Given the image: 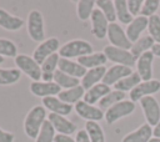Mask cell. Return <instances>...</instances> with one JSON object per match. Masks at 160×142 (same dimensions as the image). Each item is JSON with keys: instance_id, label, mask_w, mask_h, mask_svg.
<instances>
[{"instance_id": "9", "label": "cell", "mask_w": 160, "mask_h": 142, "mask_svg": "<svg viewBox=\"0 0 160 142\" xmlns=\"http://www.w3.org/2000/svg\"><path fill=\"white\" fill-rule=\"evenodd\" d=\"M60 49V42L56 37H49V39H45L42 42H40L36 49L34 50L32 52V59L41 66V64L48 59L50 57L51 55L56 54Z\"/></svg>"}, {"instance_id": "34", "label": "cell", "mask_w": 160, "mask_h": 142, "mask_svg": "<svg viewBox=\"0 0 160 142\" xmlns=\"http://www.w3.org/2000/svg\"><path fill=\"white\" fill-rule=\"evenodd\" d=\"M95 10V1L94 0H79L76 2V14L78 17L82 21L90 19L92 11Z\"/></svg>"}, {"instance_id": "39", "label": "cell", "mask_w": 160, "mask_h": 142, "mask_svg": "<svg viewBox=\"0 0 160 142\" xmlns=\"http://www.w3.org/2000/svg\"><path fill=\"white\" fill-rule=\"evenodd\" d=\"M158 9H160V0H145L140 11L141 16L150 17L156 14Z\"/></svg>"}, {"instance_id": "14", "label": "cell", "mask_w": 160, "mask_h": 142, "mask_svg": "<svg viewBox=\"0 0 160 142\" xmlns=\"http://www.w3.org/2000/svg\"><path fill=\"white\" fill-rule=\"evenodd\" d=\"M154 54L151 51H146L136 60V72L141 77L142 81L152 80V61Z\"/></svg>"}, {"instance_id": "43", "label": "cell", "mask_w": 160, "mask_h": 142, "mask_svg": "<svg viewBox=\"0 0 160 142\" xmlns=\"http://www.w3.org/2000/svg\"><path fill=\"white\" fill-rule=\"evenodd\" d=\"M54 142H76V140H75V138H72L71 136H68V135H60V133H58V135L55 136Z\"/></svg>"}, {"instance_id": "22", "label": "cell", "mask_w": 160, "mask_h": 142, "mask_svg": "<svg viewBox=\"0 0 160 142\" xmlns=\"http://www.w3.org/2000/svg\"><path fill=\"white\" fill-rule=\"evenodd\" d=\"M110 91H111L110 86H108V85L100 82V83L92 86L91 88L86 90L82 100H84L86 103H89V105H95V103L99 102L102 97H105Z\"/></svg>"}, {"instance_id": "5", "label": "cell", "mask_w": 160, "mask_h": 142, "mask_svg": "<svg viewBox=\"0 0 160 142\" xmlns=\"http://www.w3.org/2000/svg\"><path fill=\"white\" fill-rule=\"evenodd\" d=\"M102 52L105 54L106 59L109 61L114 62L115 65H122V66L132 67L136 64V59L132 56L130 50H125V49H120V47L108 45V46L104 47Z\"/></svg>"}, {"instance_id": "15", "label": "cell", "mask_w": 160, "mask_h": 142, "mask_svg": "<svg viewBox=\"0 0 160 142\" xmlns=\"http://www.w3.org/2000/svg\"><path fill=\"white\" fill-rule=\"evenodd\" d=\"M132 72L134 71H132L131 67L122 66V65H114V66H111L106 70V73L102 78V83H105L108 86H112L116 82H119L120 80L131 75Z\"/></svg>"}, {"instance_id": "13", "label": "cell", "mask_w": 160, "mask_h": 142, "mask_svg": "<svg viewBox=\"0 0 160 142\" xmlns=\"http://www.w3.org/2000/svg\"><path fill=\"white\" fill-rule=\"evenodd\" d=\"M90 20H91V34L99 40L105 39L110 22L108 21L105 15L101 12V10L95 7V10L90 16Z\"/></svg>"}, {"instance_id": "20", "label": "cell", "mask_w": 160, "mask_h": 142, "mask_svg": "<svg viewBox=\"0 0 160 142\" xmlns=\"http://www.w3.org/2000/svg\"><path fill=\"white\" fill-rule=\"evenodd\" d=\"M106 67L105 66H100V67H95V69H90L86 70V73L84 75V77L80 80V85L85 88L89 90L92 86L100 83V81L102 82V78L106 73Z\"/></svg>"}, {"instance_id": "31", "label": "cell", "mask_w": 160, "mask_h": 142, "mask_svg": "<svg viewBox=\"0 0 160 142\" xmlns=\"http://www.w3.org/2000/svg\"><path fill=\"white\" fill-rule=\"evenodd\" d=\"M114 5H115V11H116V19L121 24L129 25L134 20V16L130 14V11L128 9L126 0H115Z\"/></svg>"}, {"instance_id": "18", "label": "cell", "mask_w": 160, "mask_h": 142, "mask_svg": "<svg viewBox=\"0 0 160 142\" xmlns=\"http://www.w3.org/2000/svg\"><path fill=\"white\" fill-rule=\"evenodd\" d=\"M42 106L49 110L50 112L52 113H56V115H61V116H68L72 112V108L74 106L69 105V103H65L62 102L59 97L56 96H51V97H45L42 98Z\"/></svg>"}, {"instance_id": "41", "label": "cell", "mask_w": 160, "mask_h": 142, "mask_svg": "<svg viewBox=\"0 0 160 142\" xmlns=\"http://www.w3.org/2000/svg\"><path fill=\"white\" fill-rule=\"evenodd\" d=\"M15 141V135L8 131H4L0 128V142H14Z\"/></svg>"}, {"instance_id": "47", "label": "cell", "mask_w": 160, "mask_h": 142, "mask_svg": "<svg viewBox=\"0 0 160 142\" xmlns=\"http://www.w3.org/2000/svg\"><path fill=\"white\" fill-rule=\"evenodd\" d=\"M4 61H5V57H2V56H0V65H1V64H2Z\"/></svg>"}, {"instance_id": "27", "label": "cell", "mask_w": 160, "mask_h": 142, "mask_svg": "<svg viewBox=\"0 0 160 142\" xmlns=\"http://www.w3.org/2000/svg\"><path fill=\"white\" fill-rule=\"evenodd\" d=\"M155 41L152 40L151 36H141L138 41H135L130 49V52L132 54V56L138 60L142 54H145L146 51H151L152 46H154Z\"/></svg>"}, {"instance_id": "38", "label": "cell", "mask_w": 160, "mask_h": 142, "mask_svg": "<svg viewBox=\"0 0 160 142\" xmlns=\"http://www.w3.org/2000/svg\"><path fill=\"white\" fill-rule=\"evenodd\" d=\"M0 56L2 57H16L18 46L9 39H0Z\"/></svg>"}, {"instance_id": "45", "label": "cell", "mask_w": 160, "mask_h": 142, "mask_svg": "<svg viewBox=\"0 0 160 142\" xmlns=\"http://www.w3.org/2000/svg\"><path fill=\"white\" fill-rule=\"evenodd\" d=\"M152 135H154V137H159V138H160V121H159V123L152 128Z\"/></svg>"}, {"instance_id": "28", "label": "cell", "mask_w": 160, "mask_h": 142, "mask_svg": "<svg viewBox=\"0 0 160 142\" xmlns=\"http://www.w3.org/2000/svg\"><path fill=\"white\" fill-rule=\"evenodd\" d=\"M142 80H141V77L139 76V73L138 72H132L131 75H129V76H126L125 78H122V80H120L119 82H116L115 85H114V87H115V90H118V91H121V92H130L132 88H135L140 82H141Z\"/></svg>"}, {"instance_id": "37", "label": "cell", "mask_w": 160, "mask_h": 142, "mask_svg": "<svg viewBox=\"0 0 160 142\" xmlns=\"http://www.w3.org/2000/svg\"><path fill=\"white\" fill-rule=\"evenodd\" d=\"M148 32L155 44H160V16L158 14L148 17Z\"/></svg>"}, {"instance_id": "11", "label": "cell", "mask_w": 160, "mask_h": 142, "mask_svg": "<svg viewBox=\"0 0 160 142\" xmlns=\"http://www.w3.org/2000/svg\"><path fill=\"white\" fill-rule=\"evenodd\" d=\"M75 112L84 120L86 121H100L104 118L105 112L99 107V106H94V105H89L86 103L84 100L79 101L78 103H75Z\"/></svg>"}, {"instance_id": "16", "label": "cell", "mask_w": 160, "mask_h": 142, "mask_svg": "<svg viewBox=\"0 0 160 142\" xmlns=\"http://www.w3.org/2000/svg\"><path fill=\"white\" fill-rule=\"evenodd\" d=\"M48 120L54 126L55 131L59 132L60 135H68V136H70V135L75 133V131H76L75 123H72L65 116H61V115H56V113L50 112L48 115Z\"/></svg>"}, {"instance_id": "35", "label": "cell", "mask_w": 160, "mask_h": 142, "mask_svg": "<svg viewBox=\"0 0 160 142\" xmlns=\"http://www.w3.org/2000/svg\"><path fill=\"white\" fill-rule=\"evenodd\" d=\"M95 5H96L98 9L101 10V12L105 15V17L108 19V21L110 24L115 22V20H116V11H115L114 1H111V0H96Z\"/></svg>"}, {"instance_id": "32", "label": "cell", "mask_w": 160, "mask_h": 142, "mask_svg": "<svg viewBox=\"0 0 160 142\" xmlns=\"http://www.w3.org/2000/svg\"><path fill=\"white\" fill-rule=\"evenodd\" d=\"M122 100H125V93L124 92L118 91V90H111L105 97H102L99 101V107L104 111V110L110 108L111 106H114L115 103H118Z\"/></svg>"}, {"instance_id": "12", "label": "cell", "mask_w": 160, "mask_h": 142, "mask_svg": "<svg viewBox=\"0 0 160 142\" xmlns=\"http://www.w3.org/2000/svg\"><path fill=\"white\" fill-rule=\"evenodd\" d=\"M62 91V88L56 85L54 81L52 82H45V81H31L30 83V92L38 97L45 98V97H51L56 96Z\"/></svg>"}, {"instance_id": "8", "label": "cell", "mask_w": 160, "mask_h": 142, "mask_svg": "<svg viewBox=\"0 0 160 142\" xmlns=\"http://www.w3.org/2000/svg\"><path fill=\"white\" fill-rule=\"evenodd\" d=\"M106 37L110 42L111 46L115 47H120V49H125V50H130L132 46V42L128 39L125 30L122 29V26L118 22H111L109 24L108 27V34Z\"/></svg>"}, {"instance_id": "3", "label": "cell", "mask_w": 160, "mask_h": 142, "mask_svg": "<svg viewBox=\"0 0 160 142\" xmlns=\"http://www.w3.org/2000/svg\"><path fill=\"white\" fill-rule=\"evenodd\" d=\"M26 27H28V34L32 41L42 42L45 40V22L42 14L39 10L34 9L29 12L26 20Z\"/></svg>"}, {"instance_id": "7", "label": "cell", "mask_w": 160, "mask_h": 142, "mask_svg": "<svg viewBox=\"0 0 160 142\" xmlns=\"http://www.w3.org/2000/svg\"><path fill=\"white\" fill-rule=\"evenodd\" d=\"M140 106L146 120V123L151 127H155L160 121V105L154 96L142 97L140 101Z\"/></svg>"}, {"instance_id": "2", "label": "cell", "mask_w": 160, "mask_h": 142, "mask_svg": "<svg viewBox=\"0 0 160 142\" xmlns=\"http://www.w3.org/2000/svg\"><path fill=\"white\" fill-rule=\"evenodd\" d=\"M92 52H94V49L89 41L81 40V39H75V40H70L66 44H64L62 46H60L58 54L62 59L71 60L72 57L79 59L81 56H86Z\"/></svg>"}, {"instance_id": "25", "label": "cell", "mask_w": 160, "mask_h": 142, "mask_svg": "<svg viewBox=\"0 0 160 142\" xmlns=\"http://www.w3.org/2000/svg\"><path fill=\"white\" fill-rule=\"evenodd\" d=\"M82 67H85L86 70H90V69H95V67H100V66H104L108 61L106 56L104 52H92L90 55H86V56H81L76 60Z\"/></svg>"}, {"instance_id": "36", "label": "cell", "mask_w": 160, "mask_h": 142, "mask_svg": "<svg viewBox=\"0 0 160 142\" xmlns=\"http://www.w3.org/2000/svg\"><path fill=\"white\" fill-rule=\"evenodd\" d=\"M55 128L54 126L50 123L49 120H46L44 122V125L41 126L40 131H39V135L35 140V142H54L55 140Z\"/></svg>"}, {"instance_id": "40", "label": "cell", "mask_w": 160, "mask_h": 142, "mask_svg": "<svg viewBox=\"0 0 160 142\" xmlns=\"http://www.w3.org/2000/svg\"><path fill=\"white\" fill-rule=\"evenodd\" d=\"M126 2H128V9H129L130 14L132 16H135V17L139 16L144 1L142 0H126Z\"/></svg>"}, {"instance_id": "6", "label": "cell", "mask_w": 160, "mask_h": 142, "mask_svg": "<svg viewBox=\"0 0 160 142\" xmlns=\"http://www.w3.org/2000/svg\"><path fill=\"white\" fill-rule=\"evenodd\" d=\"M135 111V103L130 100H122L118 103H115L114 106H111L110 108H108L105 111V121L109 125L115 123L116 121L121 120L122 117H126L129 115H131Z\"/></svg>"}, {"instance_id": "10", "label": "cell", "mask_w": 160, "mask_h": 142, "mask_svg": "<svg viewBox=\"0 0 160 142\" xmlns=\"http://www.w3.org/2000/svg\"><path fill=\"white\" fill-rule=\"evenodd\" d=\"M160 91V81L156 78H152L150 81H141L135 88L130 91V101L134 103L140 101L142 97L155 95Z\"/></svg>"}, {"instance_id": "33", "label": "cell", "mask_w": 160, "mask_h": 142, "mask_svg": "<svg viewBox=\"0 0 160 142\" xmlns=\"http://www.w3.org/2000/svg\"><path fill=\"white\" fill-rule=\"evenodd\" d=\"M21 77V71L16 69H0V85L8 86L16 83Z\"/></svg>"}, {"instance_id": "19", "label": "cell", "mask_w": 160, "mask_h": 142, "mask_svg": "<svg viewBox=\"0 0 160 142\" xmlns=\"http://www.w3.org/2000/svg\"><path fill=\"white\" fill-rule=\"evenodd\" d=\"M58 69L61 72H64L69 76H72L75 78H79V80H81L84 77V75L86 73V69L82 67L78 61H72V60L62 59V57H60V60H59Z\"/></svg>"}, {"instance_id": "44", "label": "cell", "mask_w": 160, "mask_h": 142, "mask_svg": "<svg viewBox=\"0 0 160 142\" xmlns=\"http://www.w3.org/2000/svg\"><path fill=\"white\" fill-rule=\"evenodd\" d=\"M151 52L154 54V56L160 57V44H154V46L151 49Z\"/></svg>"}, {"instance_id": "42", "label": "cell", "mask_w": 160, "mask_h": 142, "mask_svg": "<svg viewBox=\"0 0 160 142\" xmlns=\"http://www.w3.org/2000/svg\"><path fill=\"white\" fill-rule=\"evenodd\" d=\"M75 140H76V142H91L85 130H79V131L76 132Z\"/></svg>"}, {"instance_id": "17", "label": "cell", "mask_w": 160, "mask_h": 142, "mask_svg": "<svg viewBox=\"0 0 160 142\" xmlns=\"http://www.w3.org/2000/svg\"><path fill=\"white\" fill-rule=\"evenodd\" d=\"M148 21H149L148 17L139 15V16L134 17V20L126 26V30H125L126 36L132 44L141 37V34L145 30H148Z\"/></svg>"}, {"instance_id": "4", "label": "cell", "mask_w": 160, "mask_h": 142, "mask_svg": "<svg viewBox=\"0 0 160 142\" xmlns=\"http://www.w3.org/2000/svg\"><path fill=\"white\" fill-rule=\"evenodd\" d=\"M14 62L22 73L31 78V81L41 80V66L32 59V56L20 54L14 59Z\"/></svg>"}, {"instance_id": "46", "label": "cell", "mask_w": 160, "mask_h": 142, "mask_svg": "<svg viewBox=\"0 0 160 142\" xmlns=\"http://www.w3.org/2000/svg\"><path fill=\"white\" fill-rule=\"evenodd\" d=\"M149 142H160V138H159V137H152Z\"/></svg>"}, {"instance_id": "24", "label": "cell", "mask_w": 160, "mask_h": 142, "mask_svg": "<svg viewBox=\"0 0 160 142\" xmlns=\"http://www.w3.org/2000/svg\"><path fill=\"white\" fill-rule=\"evenodd\" d=\"M60 56L59 54H54L50 57H48L41 64V80L45 82H52L54 81V73L58 70Z\"/></svg>"}, {"instance_id": "21", "label": "cell", "mask_w": 160, "mask_h": 142, "mask_svg": "<svg viewBox=\"0 0 160 142\" xmlns=\"http://www.w3.org/2000/svg\"><path fill=\"white\" fill-rule=\"evenodd\" d=\"M152 136V127L148 123H144L135 131L128 133L121 140V142H149Z\"/></svg>"}, {"instance_id": "26", "label": "cell", "mask_w": 160, "mask_h": 142, "mask_svg": "<svg viewBox=\"0 0 160 142\" xmlns=\"http://www.w3.org/2000/svg\"><path fill=\"white\" fill-rule=\"evenodd\" d=\"M84 95H85V88L79 85V86H75L72 88H68V90H62L58 97L65 102V103H69V105H75L78 103L79 101H81V98H84Z\"/></svg>"}, {"instance_id": "29", "label": "cell", "mask_w": 160, "mask_h": 142, "mask_svg": "<svg viewBox=\"0 0 160 142\" xmlns=\"http://www.w3.org/2000/svg\"><path fill=\"white\" fill-rule=\"evenodd\" d=\"M54 82L56 85H59L62 90H68V88H72L75 86H79L80 85V80L79 78H75L72 76H69L64 72H61L59 69L55 71L54 73Z\"/></svg>"}, {"instance_id": "23", "label": "cell", "mask_w": 160, "mask_h": 142, "mask_svg": "<svg viewBox=\"0 0 160 142\" xmlns=\"http://www.w3.org/2000/svg\"><path fill=\"white\" fill-rule=\"evenodd\" d=\"M0 26L8 31H16L24 26V20L0 7Z\"/></svg>"}, {"instance_id": "30", "label": "cell", "mask_w": 160, "mask_h": 142, "mask_svg": "<svg viewBox=\"0 0 160 142\" xmlns=\"http://www.w3.org/2000/svg\"><path fill=\"white\" fill-rule=\"evenodd\" d=\"M91 142H105V133L101 126L95 121H86L84 128Z\"/></svg>"}, {"instance_id": "1", "label": "cell", "mask_w": 160, "mask_h": 142, "mask_svg": "<svg viewBox=\"0 0 160 142\" xmlns=\"http://www.w3.org/2000/svg\"><path fill=\"white\" fill-rule=\"evenodd\" d=\"M45 110L46 108L44 106L38 105V106H34L32 108H30V111L25 116V120H24V132H25V135L29 138L36 140L41 126L48 120V115H46Z\"/></svg>"}]
</instances>
